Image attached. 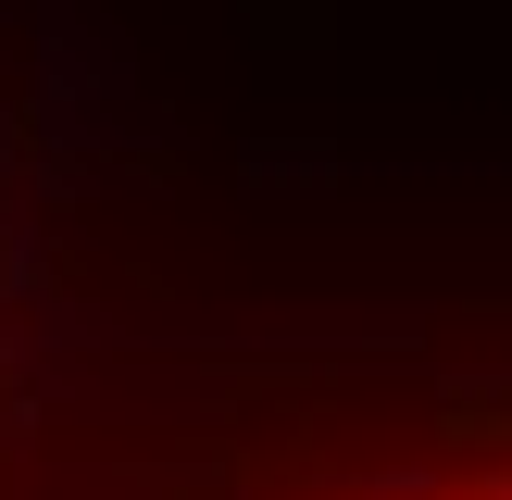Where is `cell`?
I'll use <instances>...</instances> for the list:
<instances>
[{
  "instance_id": "6da1fadb",
  "label": "cell",
  "mask_w": 512,
  "mask_h": 500,
  "mask_svg": "<svg viewBox=\"0 0 512 500\" xmlns=\"http://www.w3.org/2000/svg\"><path fill=\"white\" fill-rule=\"evenodd\" d=\"M313 500H512V463H425V475H350Z\"/></svg>"
}]
</instances>
